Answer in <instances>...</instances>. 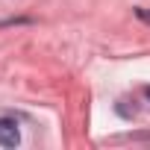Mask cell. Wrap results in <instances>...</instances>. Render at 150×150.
<instances>
[{
	"label": "cell",
	"mask_w": 150,
	"mask_h": 150,
	"mask_svg": "<svg viewBox=\"0 0 150 150\" xmlns=\"http://www.w3.org/2000/svg\"><path fill=\"white\" fill-rule=\"evenodd\" d=\"M147 97H150V88H147Z\"/></svg>",
	"instance_id": "obj_2"
},
{
	"label": "cell",
	"mask_w": 150,
	"mask_h": 150,
	"mask_svg": "<svg viewBox=\"0 0 150 150\" xmlns=\"http://www.w3.org/2000/svg\"><path fill=\"white\" fill-rule=\"evenodd\" d=\"M18 144H21L18 124L12 118H0V147H18Z\"/></svg>",
	"instance_id": "obj_1"
}]
</instances>
